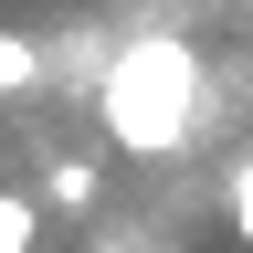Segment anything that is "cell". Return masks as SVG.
Returning a JSON list of instances; mask_svg holds the SVG:
<instances>
[{"label": "cell", "mask_w": 253, "mask_h": 253, "mask_svg": "<svg viewBox=\"0 0 253 253\" xmlns=\"http://www.w3.org/2000/svg\"><path fill=\"white\" fill-rule=\"evenodd\" d=\"M53 201H63V211L95 201V169H84V158H53Z\"/></svg>", "instance_id": "5"}, {"label": "cell", "mask_w": 253, "mask_h": 253, "mask_svg": "<svg viewBox=\"0 0 253 253\" xmlns=\"http://www.w3.org/2000/svg\"><path fill=\"white\" fill-rule=\"evenodd\" d=\"M95 116H106V137L126 158L190 148V126H201V53H190L179 32H137V42L95 74Z\"/></svg>", "instance_id": "1"}, {"label": "cell", "mask_w": 253, "mask_h": 253, "mask_svg": "<svg viewBox=\"0 0 253 253\" xmlns=\"http://www.w3.org/2000/svg\"><path fill=\"white\" fill-rule=\"evenodd\" d=\"M137 253H158V243H137Z\"/></svg>", "instance_id": "6"}, {"label": "cell", "mask_w": 253, "mask_h": 253, "mask_svg": "<svg viewBox=\"0 0 253 253\" xmlns=\"http://www.w3.org/2000/svg\"><path fill=\"white\" fill-rule=\"evenodd\" d=\"M221 201H232V232L253 243V158H232V169H221Z\"/></svg>", "instance_id": "4"}, {"label": "cell", "mask_w": 253, "mask_h": 253, "mask_svg": "<svg viewBox=\"0 0 253 253\" xmlns=\"http://www.w3.org/2000/svg\"><path fill=\"white\" fill-rule=\"evenodd\" d=\"M32 232H42V211H32L21 190H0V253H32Z\"/></svg>", "instance_id": "3"}, {"label": "cell", "mask_w": 253, "mask_h": 253, "mask_svg": "<svg viewBox=\"0 0 253 253\" xmlns=\"http://www.w3.org/2000/svg\"><path fill=\"white\" fill-rule=\"evenodd\" d=\"M21 84H42V53H32L21 32H0V95H21Z\"/></svg>", "instance_id": "2"}]
</instances>
